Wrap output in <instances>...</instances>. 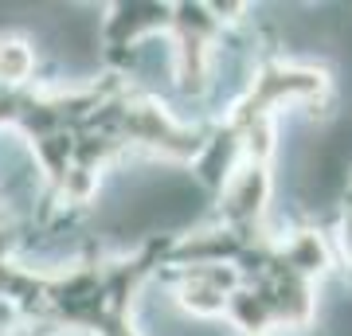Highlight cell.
Returning a JSON list of instances; mask_svg holds the SVG:
<instances>
[{
  "label": "cell",
  "mask_w": 352,
  "mask_h": 336,
  "mask_svg": "<svg viewBox=\"0 0 352 336\" xmlns=\"http://www.w3.org/2000/svg\"><path fill=\"white\" fill-rule=\"evenodd\" d=\"M329 94V75L321 67L302 63H270L251 82V94L243 102V117H270L278 106H314Z\"/></svg>",
  "instance_id": "6da1fadb"
},
{
  "label": "cell",
  "mask_w": 352,
  "mask_h": 336,
  "mask_svg": "<svg viewBox=\"0 0 352 336\" xmlns=\"http://www.w3.org/2000/svg\"><path fill=\"white\" fill-rule=\"evenodd\" d=\"M122 129H126V137H133L138 145L157 149V153H164V157H196V137H192V129L180 125L161 102H153V98L129 102L126 113H122Z\"/></svg>",
  "instance_id": "7a4b0ae2"
},
{
  "label": "cell",
  "mask_w": 352,
  "mask_h": 336,
  "mask_svg": "<svg viewBox=\"0 0 352 336\" xmlns=\"http://www.w3.org/2000/svg\"><path fill=\"white\" fill-rule=\"evenodd\" d=\"M223 192H219V212L227 219V231L239 235L247 227H254L266 215V203H270V168L266 164H251L239 161V168L227 176Z\"/></svg>",
  "instance_id": "3957f363"
},
{
  "label": "cell",
  "mask_w": 352,
  "mask_h": 336,
  "mask_svg": "<svg viewBox=\"0 0 352 336\" xmlns=\"http://www.w3.org/2000/svg\"><path fill=\"white\" fill-rule=\"evenodd\" d=\"M282 266H286L289 274L305 278V282L321 278L329 270L325 238L317 235V231H298V235H289V243L282 247Z\"/></svg>",
  "instance_id": "277c9868"
},
{
  "label": "cell",
  "mask_w": 352,
  "mask_h": 336,
  "mask_svg": "<svg viewBox=\"0 0 352 336\" xmlns=\"http://www.w3.org/2000/svg\"><path fill=\"white\" fill-rule=\"evenodd\" d=\"M36 75V47L28 36H0V90L24 87L28 78Z\"/></svg>",
  "instance_id": "5b68a950"
},
{
  "label": "cell",
  "mask_w": 352,
  "mask_h": 336,
  "mask_svg": "<svg viewBox=\"0 0 352 336\" xmlns=\"http://www.w3.org/2000/svg\"><path fill=\"white\" fill-rule=\"evenodd\" d=\"M176 301H180L192 317H223L227 313V293H219L215 286L200 282L196 274H184V282L176 286Z\"/></svg>",
  "instance_id": "8992f818"
},
{
  "label": "cell",
  "mask_w": 352,
  "mask_h": 336,
  "mask_svg": "<svg viewBox=\"0 0 352 336\" xmlns=\"http://www.w3.org/2000/svg\"><path fill=\"white\" fill-rule=\"evenodd\" d=\"M340 247H344V258L352 262V208L344 212V219H340Z\"/></svg>",
  "instance_id": "52a82bcc"
}]
</instances>
